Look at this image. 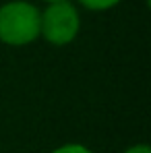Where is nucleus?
Returning <instances> with one entry per match:
<instances>
[{
    "mask_svg": "<svg viewBox=\"0 0 151 153\" xmlns=\"http://www.w3.org/2000/svg\"><path fill=\"white\" fill-rule=\"evenodd\" d=\"M42 8L31 0H8L0 4V42L10 48H23L39 39Z\"/></svg>",
    "mask_w": 151,
    "mask_h": 153,
    "instance_id": "1",
    "label": "nucleus"
},
{
    "mask_svg": "<svg viewBox=\"0 0 151 153\" xmlns=\"http://www.w3.org/2000/svg\"><path fill=\"white\" fill-rule=\"evenodd\" d=\"M81 31V13L73 0L46 4L39 13V37L50 46H68Z\"/></svg>",
    "mask_w": 151,
    "mask_h": 153,
    "instance_id": "2",
    "label": "nucleus"
},
{
    "mask_svg": "<svg viewBox=\"0 0 151 153\" xmlns=\"http://www.w3.org/2000/svg\"><path fill=\"white\" fill-rule=\"evenodd\" d=\"M122 0H75L77 6H83L85 10H91V13H103V10H110L114 6H118Z\"/></svg>",
    "mask_w": 151,
    "mask_h": 153,
    "instance_id": "3",
    "label": "nucleus"
},
{
    "mask_svg": "<svg viewBox=\"0 0 151 153\" xmlns=\"http://www.w3.org/2000/svg\"><path fill=\"white\" fill-rule=\"evenodd\" d=\"M50 153H93V151L83 143H64L60 147H54Z\"/></svg>",
    "mask_w": 151,
    "mask_h": 153,
    "instance_id": "4",
    "label": "nucleus"
},
{
    "mask_svg": "<svg viewBox=\"0 0 151 153\" xmlns=\"http://www.w3.org/2000/svg\"><path fill=\"white\" fill-rule=\"evenodd\" d=\"M122 153H151V147L147 143H135V145L126 147Z\"/></svg>",
    "mask_w": 151,
    "mask_h": 153,
    "instance_id": "5",
    "label": "nucleus"
},
{
    "mask_svg": "<svg viewBox=\"0 0 151 153\" xmlns=\"http://www.w3.org/2000/svg\"><path fill=\"white\" fill-rule=\"evenodd\" d=\"M39 2H46V4H52V2H60V0H39Z\"/></svg>",
    "mask_w": 151,
    "mask_h": 153,
    "instance_id": "6",
    "label": "nucleus"
}]
</instances>
